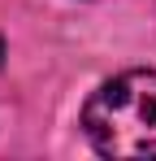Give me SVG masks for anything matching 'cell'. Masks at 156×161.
I'll return each instance as SVG.
<instances>
[{
	"label": "cell",
	"mask_w": 156,
	"mask_h": 161,
	"mask_svg": "<svg viewBox=\"0 0 156 161\" xmlns=\"http://www.w3.org/2000/svg\"><path fill=\"white\" fill-rule=\"evenodd\" d=\"M82 135L113 161L156 157V70H126L100 83L82 105Z\"/></svg>",
	"instance_id": "1"
},
{
	"label": "cell",
	"mask_w": 156,
	"mask_h": 161,
	"mask_svg": "<svg viewBox=\"0 0 156 161\" xmlns=\"http://www.w3.org/2000/svg\"><path fill=\"white\" fill-rule=\"evenodd\" d=\"M0 57H4V44H0Z\"/></svg>",
	"instance_id": "2"
}]
</instances>
